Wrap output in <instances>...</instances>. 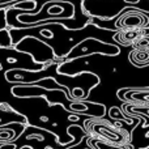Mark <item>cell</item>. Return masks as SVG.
<instances>
[{
	"mask_svg": "<svg viewBox=\"0 0 149 149\" xmlns=\"http://www.w3.org/2000/svg\"><path fill=\"white\" fill-rule=\"evenodd\" d=\"M0 109H1L3 111H13V109L10 107V106H8V103H5V102L0 103Z\"/></svg>",
	"mask_w": 149,
	"mask_h": 149,
	"instance_id": "cell-8",
	"label": "cell"
},
{
	"mask_svg": "<svg viewBox=\"0 0 149 149\" xmlns=\"http://www.w3.org/2000/svg\"><path fill=\"white\" fill-rule=\"evenodd\" d=\"M0 70H1V64H0Z\"/></svg>",
	"mask_w": 149,
	"mask_h": 149,
	"instance_id": "cell-12",
	"label": "cell"
},
{
	"mask_svg": "<svg viewBox=\"0 0 149 149\" xmlns=\"http://www.w3.org/2000/svg\"><path fill=\"white\" fill-rule=\"evenodd\" d=\"M42 36H46L47 38H52V33L51 31H49V30H43L42 31Z\"/></svg>",
	"mask_w": 149,
	"mask_h": 149,
	"instance_id": "cell-9",
	"label": "cell"
},
{
	"mask_svg": "<svg viewBox=\"0 0 149 149\" xmlns=\"http://www.w3.org/2000/svg\"><path fill=\"white\" fill-rule=\"evenodd\" d=\"M7 62L8 63H16L17 59H15V58H7Z\"/></svg>",
	"mask_w": 149,
	"mask_h": 149,
	"instance_id": "cell-11",
	"label": "cell"
},
{
	"mask_svg": "<svg viewBox=\"0 0 149 149\" xmlns=\"http://www.w3.org/2000/svg\"><path fill=\"white\" fill-rule=\"evenodd\" d=\"M12 45V38L10 34L7 29H1L0 30V47L1 49H9Z\"/></svg>",
	"mask_w": 149,
	"mask_h": 149,
	"instance_id": "cell-6",
	"label": "cell"
},
{
	"mask_svg": "<svg viewBox=\"0 0 149 149\" xmlns=\"http://www.w3.org/2000/svg\"><path fill=\"white\" fill-rule=\"evenodd\" d=\"M145 24V20L141 15H126L120 21H118V26L120 28H136Z\"/></svg>",
	"mask_w": 149,
	"mask_h": 149,
	"instance_id": "cell-3",
	"label": "cell"
},
{
	"mask_svg": "<svg viewBox=\"0 0 149 149\" xmlns=\"http://www.w3.org/2000/svg\"><path fill=\"white\" fill-rule=\"evenodd\" d=\"M0 149H15V145H3Z\"/></svg>",
	"mask_w": 149,
	"mask_h": 149,
	"instance_id": "cell-10",
	"label": "cell"
},
{
	"mask_svg": "<svg viewBox=\"0 0 149 149\" xmlns=\"http://www.w3.org/2000/svg\"><path fill=\"white\" fill-rule=\"evenodd\" d=\"M86 130L94 136V139L102 140V141L113 143V144H124L128 141V134L124 130H118L113 124L105 120H90L86 122Z\"/></svg>",
	"mask_w": 149,
	"mask_h": 149,
	"instance_id": "cell-1",
	"label": "cell"
},
{
	"mask_svg": "<svg viewBox=\"0 0 149 149\" xmlns=\"http://www.w3.org/2000/svg\"><path fill=\"white\" fill-rule=\"evenodd\" d=\"M128 58L134 65H136V67H144V65L149 64V50L135 49L128 55Z\"/></svg>",
	"mask_w": 149,
	"mask_h": 149,
	"instance_id": "cell-2",
	"label": "cell"
},
{
	"mask_svg": "<svg viewBox=\"0 0 149 149\" xmlns=\"http://www.w3.org/2000/svg\"><path fill=\"white\" fill-rule=\"evenodd\" d=\"M132 100H137V101H141V102L149 103V92H143L141 94L139 92H135L132 94Z\"/></svg>",
	"mask_w": 149,
	"mask_h": 149,
	"instance_id": "cell-7",
	"label": "cell"
},
{
	"mask_svg": "<svg viewBox=\"0 0 149 149\" xmlns=\"http://www.w3.org/2000/svg\"><path fill=\"white\" fill-rule=\"evenodd\" d=\"M90 145H92L93 149H131V147H128V145H123V144L114 145L113 143L102 141V140L98 139H93L90 141Z\"/></svg>",
	"mask_w": 149,
	"mask_h": 149,
	"instance_id": "cell-5",
	"label": "cell"
},
{
	"mask_svg": "<svg viewBox=\"0 0 149 149\" xmlns=\"http://www.w3.org/2000/svg\"><path fill=\"white\" fill-rule=\"evenodd\" d=\"M140 38L141 37H140V34L137 31H122V33L115 36V39L122 45H130Z\"/></svg>",
	"mask_w": 149,
	"mask_h": 149,
	"instance_id": "cell-4",
	"label": "cell"
}]
</instances>
